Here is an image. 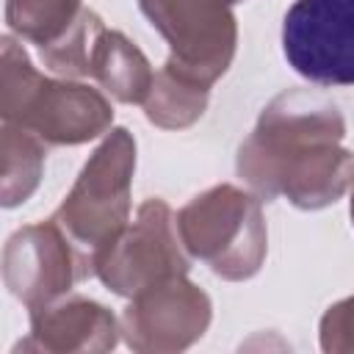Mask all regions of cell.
<instances>
[{
	"label": "cell",
	"mask_w": 354,
	"mask_h": 354,
	"mask_svg": "<svg viewBox=\"0 0 354 354\" xmlns=\"http://www.w3.org/2000/svg\"><path fill=\"white\" fill-rule=\"evenodd\" d=\"M191 260L177 230V213L169 202L149 196L94 254V277L111 293L130 299L152 282L188 274Z\"/></svg>",
	"instance_id": "cell-5"
},
{
	"label": "cell",
	"mask_w": 354,
	"mask_h": 354,
	"mask_svg": "<svg viewBox=\"0 0 354 354\" xmlns=\"http://www.w3.org/2000/svg\"><path fill=\"white\" fill-rule=\"evenodd\" d=\"M102 30H105L102 17L86 6L80 11V17L55 41L39 47V58L50 72H55L61 77H69V80L88 77L91 55H94V47H97V39L102 36Z\"/></svg>",
	"instance_id": "cell-15"
},
{
	"label": "cell",
	"mask_w": 354,
	"mask_h": 354,
	"mask_svg": "<svg viewBox=\"0 0 354 354\" xmlns=\"http://www.w3.org/2000/svg\"><path fill=\"white\" fill-rule=\"evenodd\" d=\"M105 94L124 105H144L155 72L149 58L122 33V30H102L91 55V75Z\"/></svg>",
	"instance_id": "cell-11"
},
{
	"label": "cell",
	"mask_w": 354,
	"mask_h": 354,
	"mask_svg": "<svg viewBox=\"0 0 354 354\" xmlns=\"http://www.w3.org/2000/svg\"><path fill=\"white\" fill-rule=\"evenodd\" d=\"M238 3L243 0H138V8L169 44L166 66L213 88L238 50Z\"/></svg>",
	"instance_id": "cell-6"
},
{
	"label": "cell",
	"mask_w": 354,
	"mask_h": 354,
	"mask_svg": "<svg viewBox=\"0 0 354 354\" xmlns=\"http://www.w3.org/2000/svg\"><path fill=\"white\" fill-rule=\"evenodd\" d=\"M351 199H348V216H351V227H354V183H351Z\"/></svg>",
	"instance_id": "cell-17"
},
{
	"label": "cell",
	"mask_w": 354,
	"mask_h": 354,
	"mask_svg": "<svg viewBox=\"0 0 354 354\" xmlns=\"http://www.w3.org/2000/svg\"><path fill=\"white\" fill-rule=\"evenodd\" d=\"M86 277H94L91 254L55 218L19 227L3 246V282L28 310L66 296Z\"/></svg>",
	"instance_id": "cell-7"
},
{
	"label": "cell",
	"mask_w": 354,
	"mask_h": 354,
	"mask_svg": "<svg viewBox=\"0 0 354 354\" xmlns=\"http://www.w3.org/2000/svg\"><path fill=\"white\" fill-rule=\"evenodd\" d=\"M210 102V88L169 69L166 64L155 72L152 88L144 100V116L160 130H185L196 124Z\"/></svg>",
	"instance_id": "cell-13"
},
{
	"label": "cell",
	"mask_w": 354,
	"mask_h": 354,
	"mask_svg": "<svg viewBox=\"0 0 354 354\" xmlns=\"http://www.w3.org/2000/svg\"><path fill=\"white\" fill-rule=\"evenodd\" d=\"M119 321L127 348L138 354H174L205 337L213 321V301L188 274H177L130 296Z\"/></svg>",
	"instance_id": "cell-8"
},
{
	"label": "cell",
	"mask_w": 354,
	"mask_h": 354,
	"mask_svg": "<svg viewBox=\"0 0 354 354\" xmlns=\"http://www.w3.org/2000/svg\"><path fill=\"white\" fill-rule=\"evenodd\" d=\"M343 138L346 119L329 97L288 88L241 141L235 171L260 202L282 196L299 210H324L354 183V152Z\"/></svg>",
	"instance_id": "cell-1"
},
{
	"label": "cell",
	"mask_w": 354,
	"mask_h": 354,
	"mask_svg": "<svg viewBox=\"0 0 354 354\" xmlns=\"http://www.w3.org/2000/svg\"><path fill=\"white\" fill-rule=\"evenodd\" d=\"M0 116L47 147H77L100 138L113 124V105L105 91L69 77H47L28 58L17 36H3Z\"/></svg>",
	"instance_id": "cell-2"
},
{
	"label": "cell",
	"mask_w": 354,
	"mask_h": 354,
	"mask_svg": "<svg viewBox=\"0 0 354 354\" xmlns=\"http://www.w3.org/2000/svg\"><path fill=\"white\" fill-rule=\"evenodd\" d=\"M318 343L326 354H354V296L326 307L318 321Z\"/></svg>",
	"instance_id": "cell-16"
},
{
	"label": "cell",
	"mask_w": 354,
	"mask_h": 354,
	"mask_svg": "<svg viewBox=\"0 0 354 354\" xmlns=\"http://www.w3.org/2000/svg\"><path fill=\"white\" fill-rule=\"evenodd\" d=\"M122 321L111 307L86 296H61L30 310V332L17 351L39 354H102L116 348Z\"/></svg>",
	"instance_id": "cell-10"
},
{
	"label": "cell",
	"mask_w": 354,
	"mask_h": 354,
	"mask_svg": "<svg viewBox=\"0 0 354 354\" xmlns=\"http://www.w3.org/2000/svg\"><path fill=\"white\" fill-rule=\"evenodd\" d=\"M136 174V138L127 127H113L88 155L75 185L53 213L61 230L94 254L130 221Z\"/></svg>",
	"instance_id": "cell-4"
},
{
	"label": "cell",
	"mask_w": 354,
	"mask_h": 354,
	"mask_svg": "<svg viewBox=\"0 0 354 354\" xmlns=\"http://www.w3.org/2000/svg\"><path fill=\"white\" fill-rule=\"evenodd\" d=\"M47 163V144L14 124H0V205L17 207L33 196Z\"/></svg>",
	"instance_id": "cell-12"
},
{
	"label": "cell",
	"mask_w": 354,
	"mask_h": 354,
	"mask_svg": "<svg viewBox=\"0 0 354 354\" xmlns=\"http://www.w3.org/2000/svg\"><path fill=\"white\" fill-rule=\"evenodd\" d=\"M183 246L227 282L252 279L268 254L263 202L238 185L218 183L177 210Z\"/></svg>",
	"instance_id": "cell-3"
},
{
	"label": "cell",
	"mask_w": 354,
	"mask_h": 354,
	"mask_svg": "<svg viewBox=\"0 0 354 354\" xmlns=\"http://www.w3.org/2000/svg\"><path fill=\"white\" fill-rule=\"evenodd\" d=\"M83 0H6V25L19 41L44 47L83 11Z\"/></svg>",
	"instance_id": "cell-14"
},
{
	"label": "cell",
	"mask_w": 354,
	"mask_h": 354,
	"mask_svg": "<svg viewBox=\"0 0 354 354\" xmlns=\"http://www.w3.org/2000/svg\"><path fill=\"white\" fill-rule=\"evenodd\" d=\"M282 53L315 86H354V0H296L282 19Z\"/></svg>",
	"instance_id": "cell-9"
}]
</instances>
